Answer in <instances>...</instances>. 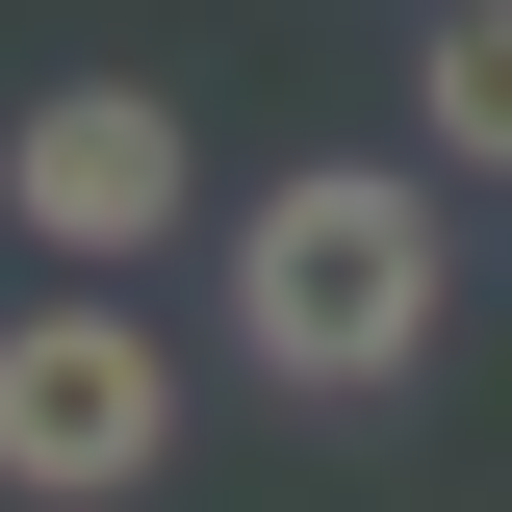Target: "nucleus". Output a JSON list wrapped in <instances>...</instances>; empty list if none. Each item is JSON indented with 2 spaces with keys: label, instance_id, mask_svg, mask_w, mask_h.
<instances>
[{
  "label": "nucleus",
  "instance_id": "obj_3",
  "mask_svg": "<svg viewBox=\"0 0 512 512\" xmlns=\"http://www.w3.org/2000/svg\"><path fill=\"white\" fill-rule=\"evenodd\" d=\"M180 205H205V154H180L154 77H52V103L0 128V231H26V256H154Z\"/></svg>",
  "mask_w": 512,
  "mask_h": 512
},
{
  "label": "nucleus",
  "instance_id": "obj_1",
  "mask_svg": "<svg viewBox=\"0 0 512 512\" xmlns=\"http://www.w3.org/2000/svg\"><path fill=\"white\" fill-rule=\"evenodd\" d=\"M436 308H461V231H436V180H384V154H308V180H256V231H231V359L256 384H410L436 359Z\"/></svg>",
  "mask_w": 512,
  "mask_h": 512
},
{
  "label": "nucleus",
  "instance_id": "obj_4",
  "mask_svg": "<svg viewBox=\"0 0 512 512\" xmlns=\"http://www.w3.org/2000/svg\"><path fill=\"white\" fill-rule=\"evenodd\" d=\"M410 103H436V154H461V180H512V0H436Z\"/></svg>",
  "mask_w": 512,
  "mask_h": 512
},
{
  "label": "nucleus",
  "instance_id": "obj_2",
  "mask_svg": "<svg viewBox=\"0 0 512 512\" xmlns=\"http://www.w3.org/2000/svg\"><path fill=\"white\" fill-rule=\"evenodd\" d=\"M154 461H180V359H154V308L26 282V308H0V487L103 512V487H154Z\"/></svg>",
  "mask_w": 512,
  "mask_h": 512
}]
</instances>
